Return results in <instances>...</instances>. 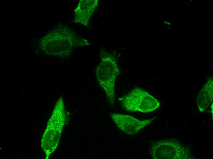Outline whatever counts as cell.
Listing matches in <instances>:
<instances>
[{
    "mask_svg": "<svg viewBox=\"0 0 213 159\" xmlns=\"http://www.w3.org/2000/svg\"><path fill=\"white\" fill-rule=\"evenodd\" d=\"M90 45L88 41L78 35L65 27H59L45 35L39 46L46 54L62 57H68L73 48Z\"/></svg>",
    "mask_w": 213,
    "mask_h": 159,
    "instance_id": "obj_1",
    "label": "cell"
},
{
    "mask_svg": "<svg viewBox=\"0 0 213 159\" xmlns=\"http://www.w3.org/2000/svg\"><path fill=\"white\" fill-rule=\"evenodd\" d=\"M66 117L64 101L61 97L55 104L42 138L41 147L46 153V159L58 146Z\"/></svg>",
    "mask_w": 213,
    "mask_h": 159,
    "instance_id": "obj_2",
    "label": "cell"
},
{
    "mask_svg": "<svg viewBox=\"0 0 213 159\" xmlns=\"http://www.w3.org/2000/svg\"><path fill=\"white\" fill-rule=\"evenodd\" d=\"M101 61L95 74L99 85L105 92L107 101L114 106L115 102V83L120 74L114 56L104 50L101 51Z\"/></svg>",
    "mask_w": 213,
    "mask_h": 159,
    "instance_id": "obj_3",
    "label": "cell"
},
{
    "mask_svg": "<svg viewBox=\"0 0 213 159\" xmlns=\"http://www.w3.org/2000/svg\"><path fill=\"white\" fill-rule=\"evenodd\" d=\"M118 100L124 109L132 112H150L160 106V103L158 100L139 87L134 88L119 98Z\"/></svg>",
    "mask_w": 213,
    "mask_h": 159,
    "instance_id": "obj_4",
    "label": "cell"
},
{
    "mask_svg": "<svg viewBox=\"0 0 213 159\" xmlns=\"http://www.w3.org/2000/svg\"><path fill=\"white\" fill-rule=\"evenodd\" d=\"M150 153L153 159H196L190 150L179 142L165 139L154 142Z\"/></svg>",
    "mask_w": 213,
    "mask_h": 159,
    "instance_id": "obj_5",
    "label": "cell"
},
{
    "mask_svg": "<svg viewBox=\"0 0 213 159\" xmlns=\"http://www.w3.org/2000/svg\"><path fill=\"white\" fill-rule=\"evenodd\" d=\"M110 117L120 130L130 135L136 134L156 118L140 120L130 115L116 113H111Z\"/></svg>",
    "mask_w": 213,
    "mask_h": 159,
    "instance_id": "obj_6",
    "label": "cell"
},
{
    "mask_svg": "<svg viewBox=\"0 0 213 159\" xmlns=\"http://www.w3.org/2000/svg\"><path fill=\"white\" fill-rule=\"evenodd\" d=\"M97 0H80L74 10L73 21L88 27L90 20L97 4Z\"/></svg>",
    "mask_w": 213,
    "mask_h": 159,
    "instance_id": "obj_7",
    "label": "cell"
},
{
    "mask_svg": "<svg viewBox=\"0 0 213 159\" xmlns=\"http://www.w3.org/2000/svg\"><path fill=\"white\" fill-rule=\"evenodd\" d=\"M212 78L209 79L198 94L197 103L199 110L203 112L211 104L213 97Z\"/></svg>",
    "mask_w": 213,
    "mask_h": 159,
    "instance_id": "obj_8",
    "label": "cell"
}]
</instances>
